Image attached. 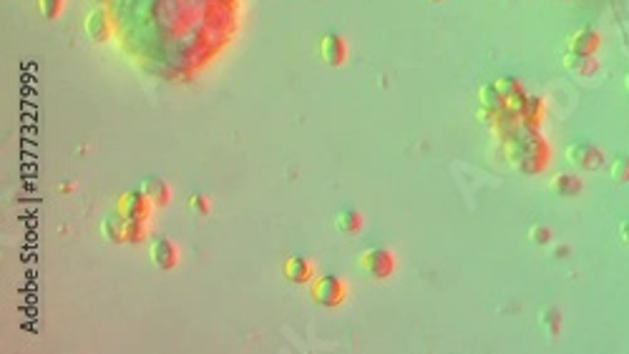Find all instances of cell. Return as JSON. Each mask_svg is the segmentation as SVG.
Returning <instances> with one entry per match:
<instances>
[{"instance_id":"cell-21","label":"cell","mask_w":629,"mask_h":354,"mask_svg":"<svg viewBox=\"0 0 629 354\" xmlns=\"http://www.w3.org/2000/svg\"><path fill=\"white\" fill-rule=\"evenodd\" d=\"M66 0H38V13L43 15L46 21H56L58 15L63 13Z\"/></svg>"},{"instance_id":"cell-13","label":"cell","mask_w":629,"mask_h":354,"mask_svg":"<svg viewBox=\"0 0 629 354\" xmlns=\"http://www.w3.org/2000/svg\"><path fill=\"white\" fill-rule=\"evenodd\" d=\"M335 227L340 234H358L360 229H363V214L358 211V209H350V206H345V209H340V211L335 214Z\"/></svg>"},{"instance_id":"cell-18","label":"cell","mask_w":629,"mask_h":354,"mask_svg":"<svg viewBox=\"0 0 629 354\" xmlns=\"http://www.w3.org/2000/svg\"><path fill=\"white\" fill-rule=\"evenodd\" d=\"M479 101H481V108H488V111H501V108H503V98L499 96V91L494 88V83L481 85Z\"/></svg>"},{"instance_id":"cell-6","label":"cell","mask_w":629,"mask_h":354,"mask_svg":"<svg viewBox=\"0 0 629 354\" xmlns=\"http://www.w3.org/2000/svg\"><path fill=\"white\" fill-rule=\"evenodd\" d=\"M566 161L581 171H597L604 163V156H601V151L597 146H592V143H572L566 149Z\"/></svg>"},{"instance_id":"cell-19","label":"cell","mask_w":629,"mask_h":354,"mask_svg":"<svg viewBox=\"0 0 629 354\" xmlns=\"http://www.w3.org/2000/svg\"><path fill=\"white\" fill-rule=\"evenodd\" d=\"M539 322H541L543 332L549 334V337H557L559 324H561V314H559L557 306H549V309H543V312L539 314Z\"/></svg>"},{"instance_id":"cell-5","label":"cell","mask_w":629,"mask_h":354,"mask_svg":"<svg viewBox=\"0 0 629 354\" xmlns=\"http://www.w3.org/2000/svg\"><path fill=\"white\" fill-rule=\"evenodd\" d=\"M83 30L93 43H106L114 33V18L106 6H93L83 18Z\"/></svg>"},{"instance_id":"cell-24","label":"cell","mask_w":629,"mask_h":354,"mask_svg":"<svg viewBox=\"0 0 629 354\" xmlns=\"http://www.w3.org/2000/svg\"><path fill=\"white\" fill-rule=\"evenodd\" d=\"M529 241L534 247H546L551 241V229L546 227V224H534V227L529 229Z\"/></svg>"},{"instance_id":"cell-29","label":"cell","mask_w":629,"mask_h":354,"mask_svg":"<svg viewBox=\"0 0 629 354\" xmlns=\"http://www.w3.org/2000/svg\"><path fill=\"white\" fill-rule=\"evenodd\" d=\"M91 3H96V6H103V3H106V0H91Z\"/></svg>"},{"instance_id":"cell-17","label":"cell","mask_w":629,"mask_h":354,"mask_svg":"<svg viewBox=\"0 0 629 354\" xmlns=\"http://www.w3.org/2000/svg\"><path fill=\"white\" fill-rule=\"evenodd\" d=\"M494 88L499 91V96L503 98V103H506V101H514V98H521L523 96L521 83H519L516 79H496Z\"/></svg>"},{"instance_id":"cell-15","label":"cell","mask_w":629,"mask_h":354,"mask_svg":"<svg viewBox=\"0 0 629 354\" xmlns=\"http://www.w3.org/2000/svg\"><path fill=\"white\" fill-rule=\"evenodd\" d=\"M543 116V103L541 98H537V96H526V101H523L521 111H519V118L523 121V126L526 128H534L537 131L539 128V121H541Z\"/></svg>"},{"instance_id":"cell-12","label":"cell","mask_w":629,"mask_h":354,"mask_svg":"<svg viewBox=\"0 0 629 354\" xmlns=\"http://www.w3.org/2000/svg\"><path fill=\"white\" fill-rule=\"evenodd\" d=\"M99 231L108 244H123V241H126V219H123L119 211L108 214V216L101 219Z\"/></svg>"},{"instance_id":"cell-25","label":"cell","mask_w":629,"mask_h":354,"mask_svg":"<svg viewBox=\"0 0 629 354\" xmlns=\"http://www.w3.org/2000/svg\"><path fill=\"white\" fill-rule=\"evenodd\" d=\"M617 236H619V241H622L624 247H629V219H624L622 224H619V229H617Z\"/></svg>"},{"instance_id":"cell-9","label":"cell","mask_w":629,"mask_h":354,"mask_svg":"<svg viewBox=\"0 0 629 354\" xmlns=\"http://www.w3.org/2000/svg\"><path fill=\"white\" fill-rule=\"evenodd\" d=\"M279 274L285 276L290 284H310L314 279V264L310 262L308 256H287L282 267H279Z\"/></svg>"},{"instance_id":"cell-28","label":"cell","mask_w":629,"mask_h":354,"mask_svg":"<svg viewBox=\"0 0 629 354\" xmlns=\"http://www.w3.org/2000/svg\"><path fill=\"white\" fill-rule=\"evenodd\" d=\"M624 88H627V93H629V73H624Z\"/></svg>"},{"instance_id":"cell-8","label":"cell","mask_w":629,"mask_h":354,"mask_svg":"<svg viewBox=\"0 0 629 354\" xmlns=\"http://www.w3.org/2000/svg\"><path fill=\"white\" fill-rule=\"evenodd\" d=\"M317 48H320L322 61L332 65V68H340L345 63V58H348V41L340 33H325L320 38V43H317Z\"/></svg>"},{"instance_id":"cell-22","label":"cell","mask_w":629,"mask_h":354,"mask_svg":"<svg viewBox=\"0 0 629 354\" xmlns=\"http://www.w3.org/2000/svg\"><path fill=\"white\" fill-rule=\"evenodd\" d=\"M146 239V221L126 219V241L123 244H141Z\"/></svg>"},{"instance_id":"cell-10","label":"cell","mask_w":629,"mask_h":354,"mask_svg":"<svg viewBox=\"0 0 629 354\" xmlns=\"http://www.w3.org/2000/svg\"><path fill=\"white\" fill-rule=\"evenodd\" d=\"M569 50L572 53H581V56H594L599 48V33L592 28H579L569 36Z\"/></svg>"},{"instance_id":"cell-26","label":"cell","mask_w":629,"mask_h":354,"mask_svg":"<svg viewBox=\"0 0 629 354\" xmlns=\"http://www.w3.org/2000/svg\"><path fill=\"white\" fill-rule=\"evenodd\" d=\"M58 191H61V194H71L73 191V181H61V184H58Z\"/></svg>"},{"instance_id":"cell-20","label":"cell","mask_w":629,"mask_h":354,"mask_svg":"<svg viewBox=\"0 0 629 354\" xmlns=\"http://www.w3.org/2000/svg\"><path fill=\"white\" fill-rule=\"evenodd\" d=\"M609 176L615 178V181H629V156H624V154L612 156V161H609Z\"/></svg>"},{"instance_id":"cell-14","label":"cell","mask_w":629,"mask_h":354,"mask_svg":"<svg viewBox=\"0 0 629 354\" xmlns=\"http://www.w3.org/2000/svg\"><path fill=\"white\" fill-rule=\"evenodd\" d=\"M564 65L566 71H572L574 76H579V79H586V76H594L597 73V61H594V56H581V53H566L564 56Z\"/></svg>"},{"instance_id":"cell-3","label":"cell","mask_w":629,"mask_h":354,"mask_svg":"<svg viewBox=\"0 0 629 354\" xmlns=\"http://www.w3.org/2000/svg\"><path fill=\"white\" fill-rule=\"evenodd\" d=\"M358 267H360L363 274H368V276H372V279L383 282V279H388V276H393L395 256H393L390 249H383V247L365 249L363 254H360V259H358Z\"/></svg>"},{"instance_id":"cell-1","label":"cell","mask_w":629,"mask_h":354,"mask_svg":"<svg viewBox=\"0 0 629 354\" xmlns=\"http://www.w3.org/2000/svg\"><path fill=\"white\" fill-rule=\"evenodd\" d=\"M506 143H508V158H511V163H514L519 171H523V174H539V171H543L546 161L551 158L549 143L543 141L534 128L514 131V134L506 138Z\"/></svg>"},{"instance_id":"cell-27","label":"cell","mask_w":629,"mask_h":354,"mask_svg":"<svg viewBox=\"0 0 629 354\" xmlns=\"http://www.w3.org/2000/svg\"><path fill=\"white\" fill-rule=\"evenodd\" d=\"M566 251H569V249H566V247H559V249H557V256H564Z\"/></svg>"},{"instance_id":"cell-30","label":"cell","mask_w":629,"mask_h":354,"mask_svg":"<svg viewBox=\"0 0 629 354\" xmlns=\"http://www.w3.org/2000/svg\"><path fill=\"white\" fill-rule=\"evenodd\" d=\"M428 3H441V0H428Z\"/></svg>"},{"instance_id":"cell-2","label":"cell","mask_w":629,"mask_h":354,"mask_svg":"<svg viewBox=\"0 0 629 354\" xmlns=\"http://www.w3.org/2000/svg\"><path fill=\"white\" fill-rule=\"evenodd\" d=\"M348 294H350V287L337 274L314 276L310 282V297H312L314 304L325 306V309H337L340 304H345Z\"/></svg>"},{"instance_id":"cell-4","label":"cell","mask_w":629,"mask_h":354,"mask_svg":"<svg viewBox=\"0 0 629 354\" xmlns=\"http://www.w3.org/2000/svg\"><path fill=\"white\" fill-rule=\"evenodd\" d=\"M151 206L154 204L141 189H129V191H121L116 196V211L129 221H149Z\"/></svg>"},{"instance_id":"cell-23","label":"cell","mask_w":629,"mask_h":354,"mask_svg":"<svg viewBox=\"0 0 629 354\" xmlns=\"http://www.w3.org/2000/svg\"><path fill=\"white\" fill-rule=\"evenodd\" d=\"M186 206H189L197 216H207V214L212 211V201H209L204 194H192V196L186 198Z\"/></svg>"},{"instance_id":"cell-7","label":"cell","mask_w":629,"mask_h":354,"mask_svg":"<svg viewBox=\"0 0 629 354\" xmlns=\"http://www.w3.org/2000/svg\"><path fill=\"white\" fill-rule=\"evenodd\" d=\"M149 259L159 271H172L179 264V249L172 239H154L149 247Z\"/></svg>"},{"instance_id":"cell-16","label":"cell","mask_w":629,"mask_h":354,"mask_svg":"<svg viewBox=\"0 0 629 354\" xmlns=\"http://www.w3.org/2000/svg\"><path fill=\"white\" fill-rule=\"evenodd\" d=\"M551 189L559 196H577L581 191V181L579 176H574L569 171H561V174H557V176L551 178Z\"/></svg>"},{"instance_id":"cell-11","label":"cell","mask_w":629,"mask_h":354,"mask_svg":"<svg viewBox=\"0 0 629 354\" xmlns=\"http://www.w3.org/2000/svg\"><path fill=\"white\" fill-rule=\"evenodd\" d=\"M139 189H141V191L149 196V201L154 206H166L169 201H172V189H169V184H166L164 178L143 176L141 184H139Z\"/></svg>"}]
</instances>
